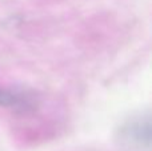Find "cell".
I'll return each instance as SVG.
<instances>
[{
	"label": "cell",
	"instance_id": "obj_2",
	"mask_svg": "<svg viewBox=\"0 0 152 151\" xmlns=\"http://www.w3.org/2000/svg\"><path fill=\"white\" fill-rule=\"evenodd\" d=\"M23 104V98L18 94L0 88V106L4 107H19Z\"/></svg>",
	"mask_w": 152,
	"mask_h": 151
},
{
	"label": "cell",
	"instance_id": "obj_1",
	"mask_svg": "<svg viewBox=\"0 0 152 151\" xmlns=\"http://www.w3.org/2000/svg\"><path fill=\"white\" fill-rule=\"evenodd\" d=\"M151 128V120L148 117L131 119L119 128L118 141L127 149H150Z\"/></svg>",
	"mask_w": 152,
	"mask_h": 151
}]
</instances>
